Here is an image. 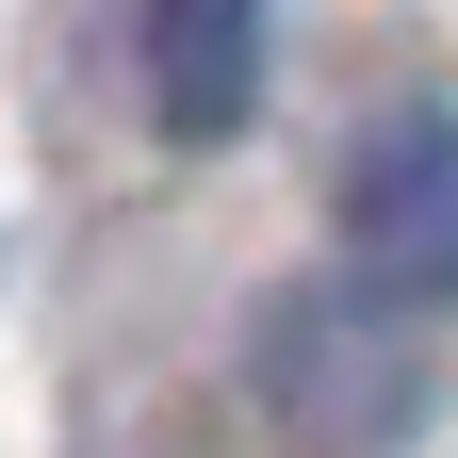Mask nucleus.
I'll use <instances>...</instances> for the list:
<instances>
[{
	"mask_svg": "<svg viewBox=\"0 0 458 458\" xmlns=\"http://www.w3.org/2000/svg\"><path fill=\"white\" fill-rule=\"evenodd\" d=\"M246 377H262V410L295 426V442H393L426 410V311H393L360 295V278H295L262 327H246Z\"/></svg>",
	"mask_w": 458,
	"mask_h": 458,
	"instance_id": "obj_1",
	"label": "nucleus"
},
{
	"mask_svg": "<svg viewBox=\"0 0 458 458\" xmlns=\"http://www.w3.org/2000/svg\"><path fill=\"white\" fill-rule=\"evenodd\" d=\"M344 278L393 311H458V98H393L327 181Z\"/></svg>",
	"mask_w": 458,
	"mask_h": 458,
	"instance_id": "obj_2",
	"label": "nucleus"
},
{
	"mask_svg": "<svg viewBox=\"0 0 458 458\" xmlns=\"http://www.w3.org/2000/svg\"><path fill=\"white\" fill-rule=\"evenodd\" d=\"M148 98L181 148H229L262 114V0H148Z\"/></svg>",
	"mask_w": 458,
	"mask_h": 458,
	"instance_id": "obj_3",
	"label": "nucleus"
}]
</instances>
